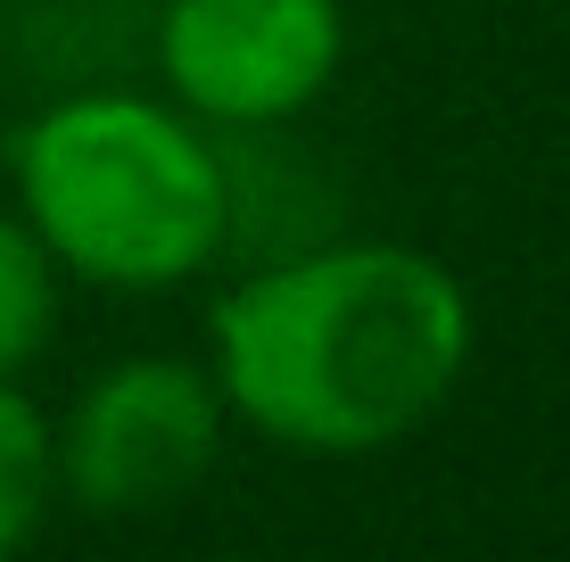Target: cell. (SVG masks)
I'll return each instance as SVG.
<instances>
[{"label": "cell", "instance_id": "5b68a950", "mask_svg": "<svg viewBox=\"0 0 570 562\" xmlns=\"http://www.w3.org/2000/svg\"><path fill=\"white\" fill-rule=\"evenodd\" d=\"M58 323V257L26 216H0V381H17L50 347Z\"/></svg>", "mask_w": 570, "mask_h": 562}, {"label": "cell", "instance_id": "6da1fadb", "mask_svg": "<svg viewBox=\"0 0 570 562\" xmlns=\"http://www.w3.org/2000/svg\"><path fill=\"white\" fill-rule=\"evenodd\" d=\"M224 414L298 455H381L414 438L471 364V298L439 257L340 240L265 265L207 323Z\"/></svg>", "mask_w": 570, "mask_h": 562}, {"label": "cell", "instance_id": "3957f363", "mask_svg": "<svg viewBox=\"0 0 570 562\" xmlns=\"http://www.w3.org/2000/svg\"><path fill=\"white\" fill-rule=\"evenodd\" d=\"M224 447V390L183 356H125L50 431V480L83 513H157Z\"/></svg>", "mask_w": 570, "mask_h": 562}, {"label": "cell", "instance_id": "8992f818", "mask_svg": "<svg viewBox=\"0 0 570 562\" xmlns=\"http://www.w3.org/2000/svg\"><path fill=\"white\" fill-rule=\"evenodd\" d=\"M50 422L33 414L17 381H0V554L33 538V521L50 513Z\"/></svg>", "mask_w": 570, "mask_h": 562}, {"label": "cell", "instance_id": "277c9868", "mask_svg": "<svg viewBox=\"0 0 570 562\" xmlns=\"http://www.w3.org/2000/svg\"><path fill=\"white\" fill-rule=\"evenodd\" d=\"M347 58L340 0H166L157 67L207 125H282Z\"/></svg>", "mask_w": 570, "mask_h": 562}, {"label": "cell", "instance_id": "7a4b0ae2", "mask_svg": "<svg viewBox=\"0 0 570 562\" xmlns=\"http://www.w3.org/2000/svg\"><path fill=\"white\" fill-rule=\"evenodd\" d=\"M9 174L42 248L83 282H190L232 231L224 158L174 108L125 100V91L42 108L9 141Z\"/></svg>", "mask_w": 570, "mask_h": 562}]
</instances>
